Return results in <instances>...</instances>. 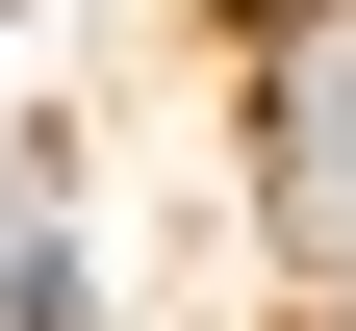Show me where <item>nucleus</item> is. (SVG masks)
<instances>
[{
  "instance_id": "nucleus-1",
  "label": "nucleus",
  "mask_w": 356,
  "mask_h": 331,
  "mask_svg": "<svg viewBox=\"0 0 356 331\" xmlns=\"http://www.w3.org/2000/svg\"><path fill=\"white\" fill-rule=\"evenodd\" d=\"M280 255L356 306V0H280Z\"/></svg>"
}]
</instances>
